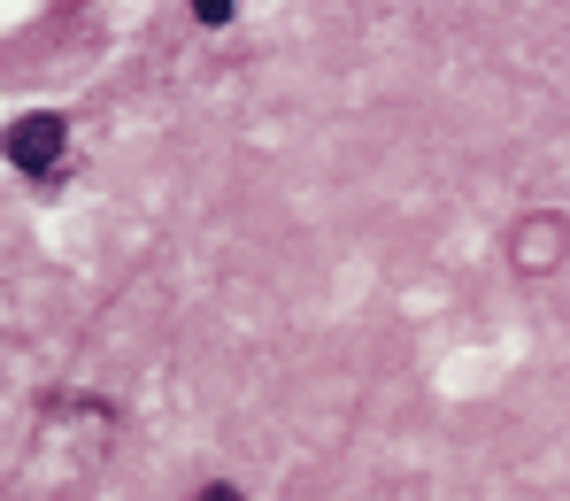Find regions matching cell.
Returning a JSON list of instances; mask_svg holds the SVG:
<instances>
[{"label": "cell", "mask_w": 570, "mask_h": 501, "mask_svg": "<svg viewBox=\"0 0 570 501\" xmlns=\"http://www.w3.org/2000/svg\"><path fill=\"white\" fill-rule=\"evenodd\" d=\"M556 247H563V216H532V224L517 232V263H524V271H548Z\"/></svg>", "instance_id": "7a4b0ae2"}, {"label": "cell", "mask_w": 570, "mask_h": 501, "mask_svg": "<svg viewBox=\"0 0 570 501\" xmlns=\"http://www.w3.org/2000/svg\"><path fill=\"white\" fill-rule=\"evenodd\" d=\"M200 501H239V494H232V487H208V494H200Z\"/></svg>", "instance_id": "277c9868"}, {"label": "cell", "mask_w": 570, "mask_h": 501, "mask_svg": "<svg viewBox=\"0 0 570 501\" xmlns=\"http://www.w3.org/2000/svg\"><path fill=\"white\" fill-rule=\"evenodd\" d=\"M62 139H70V124L55 116V108H31V116H16L8 124V163L16 170H31V178H55V163H62Z\"/></svg>", "instance_id": "6da1fadb"}, {"label": "cell", "mask_w": 570, "mask_h": 501, "mask_svg": "<svg viewBox=\"0 0 570 501\" xmlns=\"http://www.w3.org/2000/svg\"><path fill=\"white\" fill-rule=\"evenodd\" d=\"M232 8H239V0H193V16H200V23H232Z\"/></svg>", "instance_id": "3957f363"}]
</instances>
